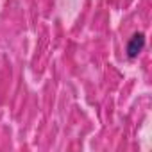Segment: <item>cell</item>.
Returning a JSON list of instances; mask_svg holds the SVG:
<instances>
[{
  "label": "cell",
  "mask_w": 152,
  "mask_h": 152,
  "mask_svg": "<svg viewBox=\"0 0 152 152\" xmlns=\"http://www.w3.org/2000/svg\"><path fill=\"white\" fill-rule=\"evenodd\" d=\"M143 47H145V34H143V32L132 34V38L127 41V48H125L127 57H129V59H136L138 54L143 50Z\"/></svg>",
  "instance_id": "cell-1"
}]
</instances>
